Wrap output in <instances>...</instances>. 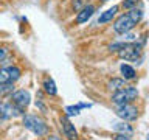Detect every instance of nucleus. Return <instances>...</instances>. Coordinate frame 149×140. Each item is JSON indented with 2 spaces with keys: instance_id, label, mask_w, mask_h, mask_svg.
<instances>
[{
  "instance_id": "f257e3e1",
  "label": "nucleus",
  "mask_w": 149,
  "mask_h": 140,
  "mask_svg": "<svg viewBox=\"0 0 149 140\" xmlns=\"http://www.w3.org/2000/svg\"><path fill=\"white\" fill-rule=\"evenodd\" d=\"M141 19H143L141 9L132 8L126 14H121V16L113 22V30H115V33H118V34H126V33H129Z\"/></svg>"
},
{
  "instance_id": "f03ea898",
  "label": "nucleus",
  "mask_w": 149,
  "mask_h": 140,
  "mask_svg": "<svg viewBox=\"0 0 149 140\" xmlns=\"http://www.w3.org/2000/svg\"><path fill=\"white\" fill-rule=\"evenodd\" d=\"M23 125H25V128L28 131H31L33 134L37 135V137L45 135L47 132H48V126L45 125V121L42 118H39V117H36V115L23 117Z\"/></svg>"
},
{
  "instance_id": "7ed1b4c3",
  "label": "nucleus",
  "mask_w": 149,
  "mask_h": 140,
  "mask_svg": "<svg viewBox=\"0 0 149 140\" xmlns=\"http://www.w3.org/2000/svg\"><path fill=\"white\" fill-rule=\"evenodd\" d=\"M138 97V90L135 87H130V86H126L124 89L121 90H116L113 95H112V103L116 106H123V104H127L129 101L135 100Z\"/></svg>"
},
{
  "instance_id": "20e7f679",
  "label": "nucleus",
  "mask_w": 149,
  "mask_h": 140,
  "mask_svg": "<svg viewBox=\"0 0 149 140\" xmlns=\"http://www.w3.org/2000/svg\"><path fill=\"white\" fill-rule=\"evenodd\" d=\"M120 58L127 59V61H137L141 56V45L135 44V42H127L123 45V48L118 51Z\"/></svg>"
},
{
  "instance_id": "39448f33",
  "label": "nucleus",
  "mask_w": 149,
  "mask_h": 140,
  "mask_svg": "<svg viewBox=\"0 0 149 140\" xmlns=\"http://www.w3.org/2000/svg\"><path fill=\"white\" fill-rule=\"evenodd\" d=\"M22 114H23V109L16 106L13 101L0 103V117L2 118H13V117H19Z\"/></svg>"
},
{
  "instance_id": "423d86ee",
  "label": "nucleus",
  "mask_w": 149,
  "mask_h": 140,
  "mask_svg": "<svg viewBox=\"0 0 149 140\" xmlns=\"http://www.w3.org/2000/svg\"><path fill=\"white\" fill-rule=\"evenodd\" d=\"M116 115L120 117V118H123L124 121H132L138 117V109L132 104H123V106H118V109H116Z\"/></svg>"
},
{
  "instance_id": "0eeeda50",
  "label": "nucleus",
  "mask_w": 149,
  "mask_h": 140,
  "mask_svg": "<svg viewBox=\"0 0 149 140\" xmlns=\"http://www.w3.org/2000/svg\"><path fill=\"white\" fill-rule=\"evenodd\" d=\"M11 100L13 103L16 106H19L20 109H25V107L30 104V100H31V97H30V93H28L26 90H16V92H13L11 93Z\"/></svg>"
},
{
  "instance_id": "6e6552de",
  "label": "nucleus",
  "mask_w": 149,
  "mask_h": 140,
  "mask_svg": "<svg viewBox=\"0 0 149 140\" xmlns=\"http://www.w3.org/2000/svg\"><path fill=\"white\" fill-rule=\"evenodd\" d=\"M61 125H62L64 134L68 140H78V132L74 129V125H72V121L68 120V117H61Z\"/></svg>"
},
{
  "instance_id": "1a4fd4ad",
  "label": "nucleus",
  "mask_w": 149,
  "mask_h": 140,
  "mask_svg": "<svg viewBox=\"0 0 149 140\" xmlns=\"http://www.w3.org/2000/svg\"><path fill=\"white\" fill-rule=\"evenodd\" d=\"M93 13H95V6H93V5H87V6H84L81 11L78 13V16H76V23H78V25L86 23L88 19L92 17Z\"/></svg>"
},
{
  "instance_id": "9d476101",
  "label": "nucleus",
  "mask_w": 149,
  "mask_h": 140,
  "mask_svg": "<svg viewBox=\"0 0 149 140\" xmlns=\"http://www.w3.org/2000/svg\"><path fill=\"white\" fill-rule=\"evenodd\" d=\"M118 13V6H112V8H109L107 11H104L101 14L100 17H98V23H107V22H112V19L115 17V14Z\"/></svg>"
},
{
  "instance_id": "9b49d317",
  "label": "nucleus",
  "mask_w": 149,
  "mask_h": 140,
  "mask_svg": "<svg viewBox=\"0 0 149 140\" xmlns=\"http://www.w3.org/2000/svg\"><path fill=\"white\" fill-rule=\"evenodd\" d=\"M42 87H44V90L48 93V95H51V97H54L56 93H58L56 84H54V81H53L51 78H45V81H44V84H42Z\"/></svg>"
},
{
  "instance_id": "f8f14e48",
  "label": "nucleus",
  "mask_w": 149,
  "mask_h": 140,
  "mask_svg": "<svg viewBox=\"0 0 149 140\" xmlns=\"http://www.w3.org/2000/svg\"><path fill=\"white\" fill-rule=\"evenodd\" d=\"M120 70H121V75H123L124 79H134L135 76H137V73H135V69L130 67V65H127V64H123Z\"/></svg>"
},
{
  "instance_id": "ddd939ff",
  "label": "nucleus",
  "mask_w": 149,
  "mask_h": 140,
  "mask_svg": "<svg viewBox=\"0 0 149 140\" xmlns=\"http://www.w3.org/2000/svg\"><path fill=\"white\" fill-rule=\"evenodd\" d=\"M126 87V79H121V78H113L112 81L109 83V89L112 90H121V89Z\"/></svg>"
},
{
  "instance_id": "4468645a",
  "label": "nucleus",
  "mask_w": 149,
  "mask_h": 140,
  "mask_svg": "<svg viewBox=\"0 0 149 140\" xmlns=\"http://www.w3.org/2000/svg\"><path fill=\"white\" fill-rule=\"evenodd\" d=\"M2 83H13L11 81V72H9V67L0 69V84Z\"/></svg>"
},
{
  "instance_id": "2eb2a0df",
  "label": "nucleus",
  "mask_w": 149,
  "mask_h": 140,
  "mask_svg": "<svg viewBox=\"0 0 149 140\" xmlns=\"http://www.w3.org/2000/svg\"><path fill=\"white\" fill-rule=\"evenodd\" d=\"M113 128H115V131H120L121 134H132V128L126 123H116Z\"/></svg>"
},
{
  "instance_id": "dca6fc26",
  "label": "nucleus",
  "mask_w": 149,
  "mask_h": 140,
  "mask_svg": "<svg viewBox=\"0 0 149 140\" xmlns=\"http://www.w3.org/2000/svg\"><path fill=\"white\" fill-rule=\"evenodd\" d=\"M9 72H11V81H17L19 78H20V75H22V70L16 67V65H13V67H9Z\"/></svg>"
},
{
  "instance_id": "f3484780",
  "label": "nucleus",
  "mask_w": 149,
  "mask_h": 140,
  "mask_svg": "<svg viewBox=\"0 0 149 140\" xmlns=\"http://www.w3.org/2000/svg\"><path fill=\"white\" fill-rule=\"evenodd\" d=\"M81 109H82L81 104H78V106H67V107H65V112H67L68 117H73V115H78Z\"/></svg>"
},
{
  "instance_id": "a211bd4d",
  "label": "nucleus",
  "mask_w": 149,
  "mask_h": 140,
  "mask_svg": "<svg viewBox=\"0 0 149 140\" xmlns=\"http://www.w3.org/2000/svg\"><path fill=\"white\" fill-rule=\"evenodd\" d=\"M13 90V83H2L0 84V97H3L5 93Z\"/></svg>"
},
{
  "instance_id": "6ab92c4d",
  "label": "nucleus",
  "mask_w": 149,
  "mask_h": 140,
  "mask_svg": "<svg viewBox=\"0 0 149 140\" xmlns=\"http://www.w3.org/2000/svg\"><path fill=\"white\" fill-rule=\"evenodd\" d=\"M84 6H87V0H73V9L74 11H81Z\"/></svg>"
},
{
  "instance_id": "aec40b11",
  "label": "nucleus",
  "mask_w": 149,
  "mask_h": 140,
  "mask_svg": "<svg viewBox=\"0 0 149 140\" xmlns=\"http://www.w3.org/2000/svg\"><path fill=\"white\" fill-rule=\"evenodd\" d=\"M140 0H123V8L126 9H132V8H137V3Z\"/></svg>"
},
{
  "instance_id": "412c9836",
  "label": "nucleus",
  "mask_w": 149,
  "mask_h": 140,
  "mask_svg": "<svg viewBox=\"0 0 149 140\" xmlns=\"http://www.w3.org/2000/svg\"><path fill=\"white\" fill-rule=\"evenodd\" d=\"M113 140H130L126 134H115L113 135Z\"/></svg>"
},
{
  "instance_id": "4be33fe9",
  "label": "nucleus",
  "mask_w": 149,
  "mask_h": 140,
  "mask_svg": "<svg viewBox=\"0 0 149 140\" xmlns=\"http://www.w3.org/2000/svg\"><path fill=\"white\" fill-rule=\"evenodd\" d=\"M5 56H6V48H0V62L5 59Z\"/></svg>"
},
{
  "instance_id": "5701e85b",
  "label": "nucleus",
  "mask_w": 149,
  "mask_h": 140,
  "mask_svg": "<svg viewBox=\"0 0 149 140\" xmlns=\"http://www.w3.org/2000/svg\"><path fill=\"white\" fill-rule=\"evenodd\" d=\"M48 140H62V139H59L58 135H50V137H48Z\"/></svg>"
},
{
  "instance_id": "b1692460",
  "label": "nucleus",
  "mask_w": 149,
  "mask_h": 140,
  "mask_svg": "<svg viewBox=\"0 0 149 140\" xmlns=\"http://www.w3.org/2000/svg\"><path fill=\"white\" fill-rule=\"evenodd\" d=\"M102 2H107V0H102Z\"/></svg>"
}]
</instances>
